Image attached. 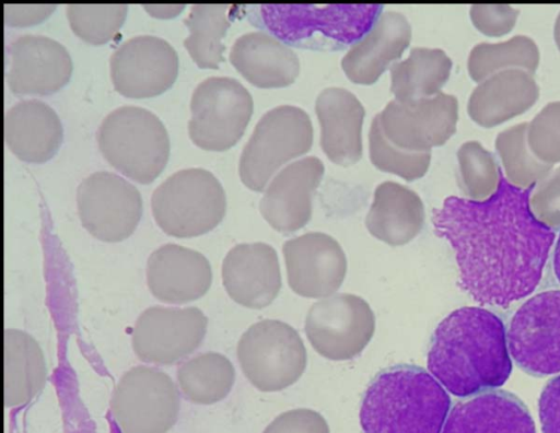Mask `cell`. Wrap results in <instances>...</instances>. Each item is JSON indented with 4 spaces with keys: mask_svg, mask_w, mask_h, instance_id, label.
Masks as SVG:
<instances>
[{
    "mask_svg": "<svg viewBox=\"0 0 560 433\" xmlns=\"http://www.w3.org/2000/svg\"><path fill=\"white\" fill-rule=\"evenodd\" d=\"M530 191L500 174L488 199L451 196L432 212L435 234L454 250L460 288L480 305L508 308L541 281L556 234L534 215Z\"/></svg>",
    "mask_w": 560,
    "mask_h": 433,
    "instance_id": "6da1fadb",
    "label": "cell"
},
{
    "mask_svg": "<svg viewBox=\"0 0 560 433\" xmlns=\"http://www.w3.org/2000/svg\"><path fill=\"white\" fill-rule=\"evenodd\" d=\"M427 362L434 378L456 397L502 386L512 372L504 323L479 306L453 311L435 328Z\"/></svg>",
    "mask_w": 560,
    "mask_h": 433,
    "instance_id": "7a4b0ae2",
    "label": "cell"
},
{
    "mask_svg": "<svg viewBox=\"0 0 560 433\" xmlns=\"http://www.w3.org/2000/svg\"><path fill=\"white\" fill-rule=\"evenodd\" d=\"M451 398L427 371L413 365L383 370L366 388L360 424L364 433H442Z\"/></svg>",
    "mask_w": 560,
    "mask_h": 433,
    "instance_id": "3957f363",
    "label": "cell"
},
{
    "mask_svg": "<svg viewBox=\"0 0 560 433\" xmlns=\"http://www.w3.org/2000/svg\"><path fill=\"white\" fill-rule=\"evenodd\" d=\"M383 4H259L252 20L288 46L340 50L360 40L382 14Z\"/></svg>",
    "mask_w": 560,
    "mask_h": 433,
    "instance_id": "277c9868",
    "label": "cell"
},
{
    "mask_svg": "<svg viewBox=\"0 0 560 433\" xmlns=\"http://www.w3.org/2000/svg\"><path fill=\"white\" fill-rule=\"evenodd\" d=\"M96 140L104 159L140 184L153 182L168 160L167 131L158 116L142 107L112 110L97 128Z\"/></svg>",
    "mask_w": 560,
    "mask_h": 433,
    "instance_id": "5b68a950",
    "label": "cell"
},
{
    "mask_svg": "<svg viewBox=\"0 0 560 433\" xmlns=\"http://www.w3.org/2000/svg\"><path fill=\"white\" fill-rule=\"evenodd\" d=\"M226 209L220 182L205 168L175 172L162 182L151 197V210L158 226L167 235L195 237L213 230Z\"/></svg>",
    "mask_w": 560,
    "mask_h": 433,
    "instance_id": "8992f818",
    "label": "cell"
},
{
    "mask_svg": "<svg viewBox=\"0 0 560 433\" xmlns=\"http://www.w3.org/2000/svg\"><path fill=\"white\" fill-rule=\"evenodd\" d=\"M312 144V122L302 108L281 105L268 110L242 151L238 163L242 183L254 191L265 190L280 167L307 153Z\"/></svg>",
    "mask_w": 560,
    "mask_h": 433,
    "instance_id": "52a82bcc",
    "label": "cell"
},
{
    "mask_svg": "<svg viewBox=\"0 0 560 433\" xmlns=\"http://www.w3.org/2000/svg\"><path fill=\"white\" fill-rule=\"evenodd\" d=\"M237 360L245 377L261 391L294 384L306 367V350L298 331L277 319L252 325L240 338Z\"/></svg>",
    "mask_w": 560,
    "mask_h": 433,
    "instance_id": "ba28073f",
    "label": "cell"
},
{
    "mask_svg": "<svg viewBox=\"0 0 560 433\" xmlns=\"http://www.w3.org/2000/svg\"><path fill=\"white\" fill-rule=\"evenodd\" d=\"M180 410L179 388L165 372L138 365L125 372L110 398L121 433H167Z\"/></svg>",
    "mask_w": 560,
    "mask_h": 433,
    "instance_id": "9c48e42d",
    "label": "cell"
},
{
    "mask_svg": "<svg viewBox=\"0 0 560 433\" xmlns=\"http://www.w3.org/2000/svg\"><path fill=\"white\" fill-rule=\"evenodd\" d=\"M253 108L252 95L237 80L207 78L191 95L189 137L201 149L228 150L243 136Z\"/></svg>",
    "mask_w": 560,
    "mask_h": 433,
    "instance_id": "30bf717a",
    "label": "cell"
},
{
    "mask_svg": "<svg viewBox=\"0 0 560 433\" xmlns=\"http://www.w3.org/2000/svg\"><path fill=\"white\" fill-rule=\"evenodd\" d=\"M509 351L524 372L534 376L560 373V290L525 301L508 330Z\"/></svg>",
    "mask_w": 560,
    "mask_h": 433,
    "instance_id": "8fae6325",
    "label": "cell"
},
{
    "mask_svg": "<svg viewBox=\"0 0 560 433\" xmlns=\"http://www.w3.org/2000/svg\"><path fill=\"white\" fill-rule=\"evenodd\" d=\"M375 317L360 296L337 293L314 303L305 318V333L322 356L332 361L360 354L373 337Z\"/></svg>",
    "mask_w": 560,
    "mask_h": 433,
    "instance_id": "7c38bea8",
    "label": "cell"
},
{
    "mask_svg": "<svg viewBox=\"0 0 560 433\" xmlns=\"http://www.w3.org/2000/svg\"><path fill=\"white\" fill-rule=\"evenodd\" d=\"M77 208L82 226L95 238L117 243L129 237L142 214L139 190L121 176L94 172L77 188Z\"/></svg>",
    "mask_w": 560,
    "mask_h": 433,
    "instance_id": "4fadbf2b",
    "label": "cell"
},
{
    "mask_svg": "<svg viewBox=\"0 0 560 433\" xmlns=\"http://www.w3.org/2000/svg\"><path fill=\"white\" fill-rule=\"evenodd\" d=\"M208 318L195 306H151L137 318L131 344L144 363L175 364L191 354L202 342Z\"/></svg>",
    "mask_w": 560,
    "mask_h": 433,
    "instance_id": "5bb4252c",
    "label": "cell"
},
{
    "mask_svg": "<svg viewBox=\"0 0 560 433\" xmlns=\"http://www.w3.org/2000/svg\"><path fill=\"white\" fill-rule=\"evenodd\" d=\"M377 115L390 143L410 152H427L444 144L455 132L458 103L455 96L440 92L419 101L394 100Z\"/></svg>",
    "mask_w": 560,
    "mask_h": 433,
    "instance_id": "9a60e30c",
    "label": "cell"
},
{
    "mask_svg": "<svg viewBox=\"0 0 560 433\" xmlns=\"http://www.w3.org/2000/svg\"><path fill=\"white\" fill-rule=\"evenodd\" d=\"M109 70L114 89L119 94L132 98L152 97L175 82L178 58L165 39L140 35L116 48L109 59Z\"/></svg>",
    "mask_w": 560,
    "mask_h": 433,
    "instance_id": "2e32d148",
    "label": "cell"
},
{
    "mask_svg": "<svg viewBox=\"0 0 560 433\" xmlns=\"http://www.w3.org/2000/svg\"><path fill=\"white\" fill-rule=\"evenodd\" d=\"M288 283L300 296L320 299L332 295L347 273V258L330 235L311 232L291 238L282 247Z\"/></svg>",
    "mask_w": 560,
    "mask_h": 433,
    "instance_id": "e0dca14e",
    "label": "cell"
},
{
    "mask_svg": "<svg viewBox=\"0 0 560 433\" xmlns=\"http://www.w3.org/2000/svg\"><path fill=\"white\" fill-rule=\"evenodd\" d=\"M7 54V82L14 95H49L70 80V55L65 46L52 38L22 35L9 43Z\"/></svg>",
    "mask_w": 560,
    "mask_h": 433,
    "instance_id": "ac0fdd59",
    "label": "cell"
},
{
    "mask_svg": "<svg viewBox=\"0 0 560 433\" xmlns=\"http://www.w3.org/2000/svg\"><path fill=\"white\" fill-rule=\"evenodd\" d=\"M315 156L288 164L270 180L259 203L262 218L276 231L291 234L307 224L312 198L324 175Z\"/></svg>",
    "mask_w": 560,
    "mask_h": 433,
    "instance_id": "d6986e66",
    "label": "cell"
},
{
    "mask_svg": "<svg viewBox=\"0 0 560 433\" xmlns=\"http://www.w3.org/2000/svg\"><path fill=\"white\" fill-rule=\"evenodd\" d=\"M221 274L229 296L252 309L271 304L281 289L278 256L266 243H243L232 247L223 259Z\"/></svg>",
    "mask_w": 560,
    "mask_h": 433,
    "instance_id": "ffe728a7",
    "label": "cell"
},
{
    "mask_svg": "<svg viewBox=\"0 0 560 433\" xmlns=\"http://www.w3.org/2000/svg\"><path fill=\"white\" fill-rule=\"evenodd\" d=\"M145 278L155 299L179 305L196 301L209 291L212 269L201 253L170 243L151 253Z\"/></svg>",
    "mask_w": 560,
    "mask_h": 433,
    "instance_id": "44dd1931",
    "label": "cell"
},
{
    "mask_svg": "<svg viewBox=\"0 0 560 433\" xmlns=\"http://www.w3.org/2000/svg\"><path fill=\"white\" fill-rule=\"evenodd\" d=\"M442 433H536L525 403L510 391L492 389L458 401Z\"/></svg>",
    "mask_w": 560,
    "mask_h": 433,
    "instance_id": "7402d4cb",
    "label": "cell"
},
{
    "mask_svg": "<svg viewBox=\"0 0 560 433\" xmlns=\"http://www.w3.org/2000/svg\"><path fill=\"white\" fill-rule=\"evenodd\" d=\"M410 40L411 27L407 17L396 11L384 12L350 47L342 58V70L357 84H373L393 61L400 58Z\"/></svg>",
    "mask_w": 560,
    "mask_h": 433,
    "instance_id": "603a6c76",
    "label": "cell"
},
{
    "mask_svg": "<svg viewBox=\"0 0 560 433\" xmlns=\"http://www.w3.org/2000/svg\"><path fill=\"white\" fill-rule=\"evenodd\" d=\"M320 145L335 164L349 166L362 156V125L365 115L360 101L348 90L328 87L316 98Z\"/></svg>",
    "mask_w": 560,
    "mask_h": 433,
    "instance_id": "cb8c5ba5",
    "label": "cell"
},
{
    "mask_svg": "<svg viewBox=\"0 0 560 433\" xmlns=\"http://www.w3.org/2000/svg\"><path fill=\"white\" fill-rule=\"evenodd\" d=\"M4 140L21 161L44 163L62 142V125L56 112L44 102L23 100L4 115Z\"/></svg>",
    "mask_w": 560,
    "mask_h": 433,
    "instance_id": "d4e9b609",
    "label": "cell"
},
{
    "mask_svg": "<svg viewBox=\"0 0 560 433\" xmlns=\"http://www.w3.org/2000/svg\"><path fill=\"white\" fill-rule=\"evenodd\" d=\"M229 58L233 67L257 87L288 86L300 72L296 54L271 34L261 31L240 36Z\"/></svg>",
    "mask_w": 560,
    "mask_h": 433,
    "instance_id": "484cf974",
    "label": "cell"
},
{
    "mask_svg": "<svg viewBox=\"0 0 560 433\" xmlns=\"http://www.w3.org/2000/svg\"><path fill=\"white\" fill-rule=\"evenodd\" d=\"M538 95V85L530 73L506 70L479 82L467 110L475 122L491 128L529 109Z\"/></svg>",
    "mask_w": 560,
    "mask_h": 433,
    "instance_id": "4316f807",
    "label": "cell"
},
{
    "mask_svg": "<svg viewBox=\"0 0 560 433\" xmlns=\"http://www.w3.org/2000/svg\"><path fill=\"white\" fill-rule=\"evenodd\" d=\"M423 224L424 207L418 194L394 182L376 187L365 219L374 237L392 246L405 245L421 232Z\"/></svg>",
    "mask_w": 560,
    "mask_h": 433,
    "instance_id": "83f0119b",
    "label": "cell"
},
{
    "mask_svg": "<svg viewBox=\"0 0 560 433\" xmlns=\"http://www.w3.org/2000/svg\"><path fill=\"white\" fill-rule=\"evenodd\" d=\"M4 406L30 402L45 386L47 371L42 348L27 332L4 330Z\"/></svg>",
    "mask_w": 560,
    "mask_h": 433,
    "instance_id": "f1b7e54d",
    "label": "cell"
},
{
    "mask_svg": "<svg viewBox=\"0 0 560 433\" xmlns=\"http://www.w3.org/2000/svg\"><path fill=\"white\" fill-rule=\"evenodd\" d=\"M452 70V60L442 49L417 47L409 57L390 67V91L395 100L412 102L440 93Z\"/></svg>",
    "mask_w": 560,
    "mask_h": 433,
    "instance_id": "f546056e",
    "label": "cell"
},
{
    "mask_svg": "<svg viewBox=\"0 0 560 433\" xmlns=\"http://www.w3.org/2000/svg\"><path fill=\"white\" fill-rule=\"evenodd\" d=\"M178 388L196 405H212L224 399L235 382L231 361L218 352H205L183 362L176 373Z\"/></svg>",
    "mask_w": 560,
    "mask_h": 433,
    "instance_id": "4dcf8cb0",
    "label": "cell"
},
{
    "mask_svg": "<svg viewBox=\"0 0 560 433\" xmlns=\"http://www.w3.org/2000/svg\"><path fill=\"white\" fill-rule=\"evenodd\" d=\"M230 4H194L184 20L189 35L184 46L191 59L201 69H218L225 49L222 44L226 30L231 25L233 11Z\"/></svg>",
    "mask_w": 560,
    "mask_h": 433,
    "instance_id": "1f68e13d",
    "label": "cell"
},
{
    "mask_svg": "<svg viewBox=\"0 0 560 433\" xmlns=\"http://www.w3.org/2000/svg\"><path fill=\"white\" fill-rule=\"evenodd\" d=\"M539 63V50L534 40L524 35L498 44L476 45L468 57V72L476 82L506 70H523L533 74Z\"/></svg>",
    "mask_w": 560,
    "mask_h": 433,
    "instance_id": "d6a6232c",
    "label": "cell"
},
{
    "mask_svg": "<svg viewBox=\"0 0 560 433\" xmlns=\"http://www.w3.org/2000/svg\"><path fill=\"white\" fill-rule=\"evenodd\" d=\"M527 130V122L518 124L501 131L495 139L508 182L522 189L540 182L552 168V164L542 162L530 150Z\"/></svg>",
    "mask_w": 560,
    "mask_h": 433,
    "instance_id": "836d02e7",
    "label": "cell"
},
{
    "mask_svg": "<svg viewBox=\"0 0 560 433\" xmlns=\"http://www.w3.org/2000/svg\"><path fill=\"white\" fill-rule=\"evenodd\" d=\"M458 184L471 200H486L498 189L500 169L493 155L477 141H468L457 151Z\"/></svg>",
    "mask_w": 560,
    "mask_h": 433,
    "instance_id": "e575fe53",
    "label": "cell"
},
{
    "mask_svg": "<svg viewBox=\"0 0 560 433\" xmlns=\"http://www.w3.org/2000/svg\"><path fill=\"white\" fill-rule=\"evenodd\" d=\"M370 160L378 169L395 174L408 182L421 178L427 173L431 152H410L397 148L384 136L378 115L369 131Z\"/></svg>",
    "mask_w": 560,
    "mask_h": 433,
    "instance_id": "d590c367",
    "label": "cell"
},
{
    "mask_svg": "<svg viewBox=\"0 0 560 433\" xmlns=\"http://www.w3.org/2000/svg\"><path fill=\"white\" fill-rule=\"evenodd\" d=\"M126 4H68L66 14L72 32L86 43L109 42L125 22Z\"/></svg>",
    "mask_w": 560,
    "mask_h": 433,
    "instance_id": "8d00e7d4",
    "label": "cell"
},
{
    "mask_svg": "<svg viewBox=\"0 0 560 433\" xmlns=\"http://www.w3.org/2000/svg\"><path fill=\"white\" fill-rule=\"evenodd\" d=\"M528 144L542 162H560V102L547 104L528 124Z\"/></svg>",
    "mask_w": 560,
    "mask_h": 433,
    "instance_id": "74e56055",
    "label": "cell"
},
{
    "mask_svg": "<svg viewBox=\"0 0 560 433\" xmlns=\"http://www.w3.org/2000/svg\"><path fill=\"white\" fill-rule=\"evenodd\" d=\"M534 215L550 227L560 225V167L537 183L529 195Z\"/></svg>",
    "mask_w": 560,
    "mask_h": 433,
    "instance_id": "f35d334b",
    "label": "cell"
},
{
    "mask_svg": "<svg viewBox=\"0 0 560 433\" xmlns=\"http://www.w3.org/2000/svg\"><path fill=\"white\" fill-rule=\"evenodd\" d=\"M518 11L508 4H475L470 19L475 27L487 36H502L515 25Z\"/></svg>",
    "mask_w": 560,
    "mask_h": 433,
    "instance_id": "ab89813d",
    "label": "cell"
},
{
    "mask_svg": "<svg viewBox=\"0 0 560 433\" xmlns=\"http://www.w3.org/2000/svg\"><path fill=\"white\" fill-rule=\"evenodd\" d=\"M262 433H329V428L318 412L294 409L279 414Z\"/></svg>",
    "mask_w": 560,
    "mask_h": 433,
    "instance_id": "60d3db41",
    "label": "cell"
},
{
    "mask_svg": "<svg viewBox=\"0 0 560 433\" xmlns=\"http://www.w3.org/2000/svg\"><path fill=\"white\" fill-rule=\"evenodd\" d=\"M542 433H560V375L550 379L538 400Z\"/></svg>",
    "mask_w": 560,
    "mask_h": 433,
    "instance_id": "b9f144b4",
    "label": "cell"
},
{
    "mask_svg": "<svg viewBox=\"0 0 560 433\" xmlns=\"http://www.w3.org/2000/svg\"><path fill=\"white\" fill-rule=\"evenodd\" d=\"M55 9V4H4V23L14 27L39 24Z\"/></svg>",
    "mask_w": 560,
    "mask_h": 433,
    "instance_id": "7bdbcfd3",
    "label": "cell"
},
{
    "mask_svg": "<svg viewBox=\"0 0 560 433\" xmlns=\"http://www.w3.org/2000/svg\"><path fill=\"white\" fill-rule=\"evenodd\" d=\"M143 8L155 17H172L177 15L184 8V4H143Z\"/></svg>",
    "mask_w": 560,
    "mask_h": 433,
    "instance_id": "ee69618b",
    "label": "cell"
},
{
    "mask_svg": "<svg viewBox=\"0 0 560 433\" xmlns=\"http://www.w3.org/2000/svg\"><path fill=\"white\" fill-rule=\"evenodd\" d=\"M553 271L557 280L560 283V235L557 241L555 251H553Z\"/></svg>",
    "mask_w": 560,
    "mask_h": 433,
    "instance_id": "f6af8a7d",
    "label": "cell"
},
{
    "mask_svg": "<svg viewBox=\"0 0 560 433\" xmlns=\"http://www.w3.org/2000/svg\"><path fill=\"white\" fill-rule=\"evenodd\" d=\"M553 35H555L556 44L560 50V13L558 14L556 23H555Z\"/></svg>",
    "mask_w": 560,
    "mask_h": 433,
    "instance_id": "bcb514c9",
    "label": "cell"
}]
</instances>
